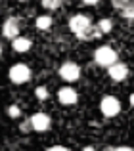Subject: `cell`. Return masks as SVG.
<instances>
[{
    "label": "cell",
    "instance_id": "1",
    "mask_svg": "<svg viewBox=\"0 0 134 151\" xmlns=\"http://www.w3.org/2000/svg\"><path fill=\"white\" fill-rule=\"evenodd\" d=\"M69 31L79 38V40H92V38H100L102 33L98 27L92 23V17L86 14H75L69 17Z\"/></svg>",
    "mask_w": 134,
    "mask_h": 151
},
{
    "label": "cell",
    "instance_id": "2",
    "mask_svg": "<svg viewBox=\"0 0 134 151\" xmlns=\"http://www.w3.org/2000/svg\"><path fill=\"white\" fill-rule=\"evenodd\" d=\"M94 61L98 63L100 67H111L115 61H119V55H117V52L111 48V46L104 44V46H98L96 50H94Z\"/></svg>",
    "mask_w": 134,
    "mask_h": 151
},
{
    "label": "cell",
    "instance_id": "3",
    "mask_svg": "<svg viewBox=\"0 0 134 151\" xmlns=\"http://www.w3.org/2000/svg\"><path fill=\"white\" fill-rule=\"evenodd\" d=\"M8 77H10V81L14 82V84H25V82L31 81L33 71H31V67L27 65V63H15V65L10 67Z\"/></svg>",
    "mask_w": 134,
    "mask_h": 151
},
{
    "label": "cell",
    "instance_id": "4",
    "mask_svg": "<svg viewBox=\"0 0 134 151\" xmlns=\"http://www.w3.org/2000/svg\"><path fill=\"white\" fill-rule=\"evenodd\" d=\"M58 73H60V77L63 78L65 82H75L81 78V65L75 61H65L60 65V69H58Z\"/></svg>",
    "mask_w": 134,
    "mask_h": 151
},
{
    "label": "cell",
    "instance_id": "5",
    "mask_svg": "<svg viewBox=\"0 0 134 151\" xmlns=\"http://www.w3.org/2000/svg\"><path fill=\"white\" fill-rule=\"evenodd\" d=\"M19 33H21V23H19V17L10 15V17L4 19V23H2V37L4 38L14 40L15 37H19Z\"/></svg>",
    "mask_w": 134,
    "mask_h": 151
},
{
    "label": "cell",
    "instance_id": "6",
    "mask_svg": "<svg viewBox=\"0 0 134 151\" xmlns=\"http://www.w3.org/2000/svg\"><path fill=\"white\" fill-rule=\"evenodd\" d=\"M100 111L105 117H115L121 113V101L115 96H104L100 101Z\"/></svg>",
    "mask_w": 134,
    "mask_h": 151
},
{
    "label": "cell",
    "instance_id": "7",
    "mask_svg": "<svg viewBox=\"0 0 134 151\" xmlns=\"http://www.w3.org/2000/svg\"><path fill=\"white\" fill-rule=\"evenodd\" d=\"M31 122V128L37 130V132H46V130L50 128V124H52V119H50L48 113H42V111H38V113H35L33 117L29 119Z\"/></svg>",
    "mask_w": 134,
    "mask_h": 151
},
{
    "label": "cell",
    "instance_id": "8",
    "mask_svg": "<svg viewBox=\"0 0 134 151\" xmlns=\"http://www.w3.org/2000/svg\"><path fill=\"white\" fill-rule=\"evenodd\" d=\"M107 75H109V78H111V81H115V82L127 81V77H128V67H127V63L115 61L111 67H107Z\"/></svg>",
    "mask_w": 134,
    "mask_h": 151
},
{
    "label": "cell",
    "instance_id": "9",
    "mask_svg": "<svg viewBox=\"0 0 134 151\" xmlns=\"http://www.w3.org/2000/svg\"><path fill=\"white\" fill-rule=\"evenodd\" d=\"M58 100H60L61 105H75V103L79 101V94L75 88H71V86H63V88H60V92H58Z\"/></svg>",
    "mask_w": 134,
    "mask_h": 151
},
{
    "label": "cell",
    "instance_id": "10",
    "mask_svg": "<svg viewBox=\"0 0 134 151\" xmlns=\"http://www.w3.org/2000/svg\"><path fill=\"white\" fill-rule=\"evenodd\" d=\"M12 48L14 52H17V54H27L31 48H33V40H31L29 37H15L14 40H12Z\"/></svg>",
    "mask_w": 134,
    "mask_h": 151
},
{
    "label": "cell",
    "instance_id": "11",
    "mask_svg": "<svg viewBox=\"0 0 134 151\" xmlns=\"http://www.w3.org/2000/svg\"><path fill=\"white\" fill-rule=\"evenodd\" d=\"M54 25V19L50 14H42V15H37V19H35V27H37L38 31H48L52 29Z\"/></svg>",
    "mask_w": 134,
    "mask_h": 151
},
{
    "label": "cell",
    "instance_id": "12",
    "mask_svg": "<svg viewBox=\"0 0 134 151\" xmlns=\"http://www.w3.org/2000/svg\"><path fill=\"white\" fill-rule=\"evenodd\" d=\"M96 27H98V31H100L102 35H109L113 31V19L111 17H102L100 21L96 23Z\"/></svg>",
    "mask_w": 134,
    "mask_h": 151
},
{
    "label": "cell",
    "instance_id": "13",
    "mask_svg": "<svg viewBox=\"0 0 134 151\" xmlns=\"http://www.w3.org/2000/svg\"><path fill=\"white\" fill-rule=\"evenodd\" d=\"M119 14H121V17L127 19V21H134V0H130V2H128Z\"/></svg>",
    "mask_w": 134,
    "mask_h": 151
},
{
    "label": "cell",
    "instance_id": "14",
    "mask_svg": "<svg viewBox=\"0 0 134 151\" xmlns=\"http://www.w3.org/2000/svg\"><path fill=\"white\" fill-rule=\"evenodd\" d=\"M40 4H42V8L44 10H48V12H54V10H58V8L61 6V0H40Z\"/></svg>",
    "mask_w": 134,
    "mask_h": 151
},
{
    "label": "cell",
    "instance_id": "15",
    "mask_svg": "<svg viewBox=\"0 0 134 151\" xmlns=\"http://www.w3.org/2000/svg\"><path fill=\"white\" fill-rule=\"evenodd\" d=\"M35 96H37V100L44 101V100H48L50 92H48V88H46V86H37V88H35Z\"/></svg>",
    "mask_w": 134,
    "mask_h": 151
},
{
    "label": "cell",
    "instance_id": "16",
    "mask_svg": "<svg viewBox=\"0 0 134 151\" xmlns=\"http://www.w3.org/2000/svg\"><path fill=\"white\" fill-rule=\"evenodd\" d=\"M6 113H8L10 119H19V117H21V109H19V105H10L6 109Z\"/></svg>",
    "mask_w": 134,
    "mask_h": 151
},
{
    "label": "cell",
    "instance_id": "17",
    "mask_svg": "<svg viewBox=\"0 0 134 151\" xmlns=\"http://www.w3.org/2000/svg\"><path fill=\"white\" fill-rule=\"evenodd\" d=\"M128 2H130V0H111V6L115 8L117 12H121V10H123V8L128 4Z\"/></svg>",
    "mask_w": 134,
    "mask_h": 151
},
{
    "label": "cell",
    "instance_id": "18",
    "mask_svg": "<svg viewBox=\"0 0 134 151\" xmlns=\"http://www.w3.org/2000/svg\"><path fill=\"white\" fill-rule=\"evenodd\" d=\"M19 130H21V132H29V130H31V122L29 121H23L21 124H19Z\"/></svg>",
    "mask_w": 134,
    "mask_h": 151
},
{
    "label": "cell",
    "instance_id": "19",
    "mask_svg": "<svg viewBox=\"0 0 134 151\" xmlns=\"http://www.w3.org/2000/svg\"><path fill=\"white\" fill-rule=\"evenodd\" d=\"M82 4H84V6H96V4H100L102 0H81Z\"/></svg>",
    "mask_w": 134,
    "mask_h": 151
},
{
    "label": "cell",
    "instance_id": "20",
    "mask_svg": "<svg viewBox=\"0 0 134 151\" xmlns=\"http://www.w3.org/2000/svg\"><path fill=\"white\" fill-rule=\"evenodd\" d=\"M46 151H71V149L63 147V145H54V147H50V149H46Z\"/></svg>",
    "mask_w": 134,
    "mask_h": 151
},
{
    "label": "cell",
    "instance_id": "21",
    "mask_svg": "<svg viewBox=\"0 0 134 151\" xmlns=\"http://www.w3.org/2000/svg\"><path fill=\"white\" fill-rule=\"evenodd\" d=\"M111 151H134V149L128 145H121V147H111Z\"/></svg>",
    "mask_w": 134,
    "mask_h": 151
},
{
    "label": "cell",
    "instance_id": "22",
    "mask_svg": "<svg viewBox=\"0 0 134 151\" xmlns=\"http://www.w3.org/2000/svg\"><path fill=\"white\" fill-rule=\"evenodd\" d=\"M82 151H96V149H94L92 145H86V147H82Z\"/></svg>",
    "mask_w": 134,
    "mask_h": 151
},
{
    "label": "cell",
    "instance_id": "23",
    "mask_svg": "<svg viewBox=\"0 0 134 151\" xmlns=\"http://www.w3.org/2000/svg\"><path fill=\"white\" fill-rule=\"evenodd\" d=\"M128 101H130V105L134 107V94H130V98H128Z\"/></svg>",
    "mask_w": 134,
    "mask_h": 151
},
{
    "label": "cell",
    "instance_id": "24",
    "mask_svg": "<svg viewBox=\"0 0 134 151\" xmlns=\"http://www.w3.org/2000/svg\"><path fill=\"white\" fill-rule=\"evenodd\" d=\"M0 58H2V44H0Z\"/></svg>",
    "mask_w": 134,
    "mask_h": 151
},
{
    "label": "cell",
    "instance_id": "25",
    "mask_svg": "<svg viewBox=\"0 0 134 151\" xmlns=\"http://www.w3.org/2000/svg\"><path fill=\"white\" fill-rule=\"evenodd\" d=\"M19 2H21V4H25V2H29V0H19Z\"/></svg>",
    "mask_w": 134,
    "mask_h": 151
},
{
    "label": "cell",
    "instance_id": "26",
    "mask_svg": "<svg viewBox=\"0 0 134 151\" xmlns=\"http://www.w3.org/2000/svg\"><path fill=\"white\" fill-rule=\"evenodd\" d=\"M61 2H63V0H61Z\"/></svg>",
    "mask_w": 134,
    "mask_h": 151
}]
</instances>
